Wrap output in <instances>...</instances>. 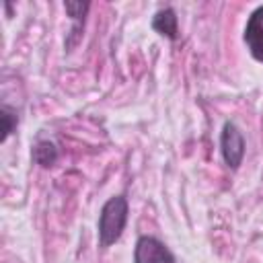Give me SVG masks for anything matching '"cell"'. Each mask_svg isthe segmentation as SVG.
<instances>
[{
    "instance_id": "obj_1",
    "label": "cell",
    "mask_w": 263,
    "mask_h": 263,
    "mask_svg": "<svg viewBox=\"0 0 263 263\" xmlns=\"http://www.w3.org/2000/svg\"><path fill=\"white\" fill-rule=\"evenodd\" d=\"M127 214H129V208H127V199L123 195L111 197L101 208V214H99V245L103 249H107V247H111L113 242L119 240V236L123 234L125 224H127Z\"/></svg>"
},
{
    "instance_id": "obj_2",
    "label": "cell",
    "mask_w": 263,
    "mask_h": 263,
    "mask_svg": "<svg viewBox=\"0 0 263 263\" xmlns=\"http://www.w3.org/2000/svg\"><path fill=\"white\" fill-rule=\"evenodd\" d=\"M220 150L224 156V162L230 168H238L245 156V138L240 134V129L232 123L226 121L222 127V136H220Z\"/></svg>"
},
{
    "instance_id": "obj_3",
    "label": "cell",
    "mask_w": 263,
    "mask_h": 263,
    "mask_svg": "<svg viewBox=\"0 0 263 263\" xmlns=\"http://www.w3.org/2000/svg\"><path fill=\"white\" fill-rule=\"evenodd\" d=\"M134 263H177L173 253L154 236H140L134 249Z\"/></svg>"
},
{
    "instance_id": "obj_4",
    "label": "cell",
    "mask_w": 263,
    "mask_h": 263,
    "mask_svg": "<svg viewBox=\"0 0 263 263\" xmlns=\"http://www.w3.org/2000/svg\"><path fill=\"white\" fill-rule=\"evenodd\" d=\"M245 43L257 62H263V6L255 8L245 27Z\"/></svg>"
},
{
    "instance_id": "obj_5",
    "label": "cell",
    "mask_w": 263,
    "mask_h": 263,
    "mask_svg": "<svg viewBox=\"0 0 263 263\" xmlns=\"http://www.w3.org/2000/svg\"><path fill=\"white\" fill-rule=\"evenodd\" d=\"M64 8H66V12L70 14V18L74 21V27H72V31H70L72 39L66 43V47L70 49V47H74V45H76V41L80 39L82 25H84V16H86V12H88L90 4H88V2H66V4H64Z\"/></svg>"
},
{
    "instance_id": "obj_6",
    "label": "cell",
    "mask_w": 263,
    "mask_h": 263,
    "mask_svg": "<svg viewBox=\"0 0 263 263\" xmlns=\"http://www.w3.org/2000/svg\"><path fill=\"white\" fill-rule=\"evenodd\" d=\"M152 29L158 31L160 35L168 37V39H177L179 37V21L173 8H162L154 14L152 18Z\"/></svg>"
},
{
    "instance_id": "obj_7",
    "label": "cell",
    "mask_w": 263,
    "mask_h": 263,
    "mask_svg": "<svg viewBox=\"0 0 263 263\" xmlns=\"http://www.w3.org/2000/svg\"><path fill=\"white\" fill-rule=\"evenodd\" d=\"M58 148H55V144L53 142H49V140H41V142H37V146L33 148V160L37 162V164H41V166H51V164H55V160H58Z\"/></svg>"
},
{
    "instance_id": "obj_8",
    "label": "cell",
    "mask_w": 263,
    "mask_h": 263,
    "mask_svg": "<svg viewBox=\"0 0 263 263\" xmlns=\"http://www.w3.org/2000/svg\"><path fill=\"white\" fill-rule=\"evenodd\" d=\"M0 119H2V136H0V140L4 142V140L14 132L16 123H18V117H16V111H14V109H10L8 105H2V109H0Z\"/></svg>"
}]
</instances>
